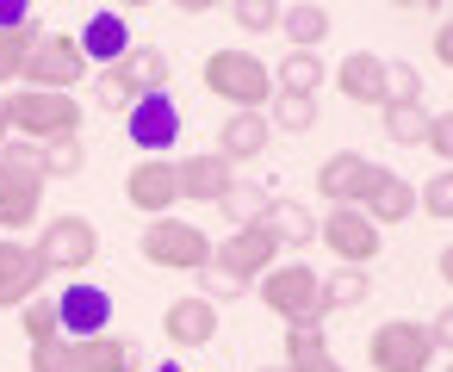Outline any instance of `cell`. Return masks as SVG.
Returning <instances> with one entry per match:
<instances>
[{"instance_id": "6da1fadb", "label": "cell", "mask_w": 453, "mask_h": 372, "mask_svg": "<svg viewBox=\"0 0 453 372\" xmlns=\"http://www.w3.org/2000/svg\"><path fill=\"white\" fill-rule=\"evenodd\" d=\"M19 316H26V341H32V372H137V366H150V347L131 341V335L69 341L57 329L50 298H32Z\"/></svg>"}, {"instance_id": "7a4b0ae2", "label": "cell", "mask_w": 453, "mask_h": 372, "mask_svg": "<svg viewBox=\"0 0 453 372\" xmlns=\"http://www.w3.org/2000/svg\"><path fill=\"white\" fill-rule=\"evenodd\" d=\"M261 304L286 323V329H323L329 304H323V273L304 261H280L261 273Z\"/></svg>"}, {"instance_id": "3957f363", "label": "cell", "mask_w": 453, "mask_h": 372, "mask_svg": "<svg viewBox=\"0 0 453 372\" xmlns=\"http://www.w3.org/2000/svg\"><path fill=\"white\" fill-rule=\"evenodd\" d=\"M44 211V174H38V143H7L0 149V236L32 230Z\"/></svg>"}, {"instance_id": "277c9868", "label": "cell", "mask_w": 453, "mask_h": 372, "mask_svg": "<svg viewBox=\"0 0 453 372\" xmlns=\"http://www.w3.org/2000/svg\"><path fill=\"white\" fill-rule=\"evenodd\" d=\"M0 118H7V137H19V143L81 137V100H69V94H32V87H19L13 100H0Z\"/></svg>"}, {"instance_id": "5b68a950", "label": "cell", "mask_w": 453, "mask_h": 372, "mask_svg": "<svg viewBox=\"0 0 453 372\" xmlns=\"http://www.w3.org/2000/svg\"><path fill=\"white\" fill-rule=\"evenodd\" d=\"M199 81H205L211 100H230L236 112H261V106L273 100V75H267L261 57H249V50H211L205 69H199Z\"/></svg>"}, {"instance_id": "8992f818", "label": "cell", "mask_w": 453, "mask_h": 372, "mask_svg": "<svg viewBox=\"0 0 453 372\" xmlns=\"http://www.w3.org/2000/svg\"><path fill=\"white\" fill-rule=\"evenodd\" d=\"M32 94H75L81 81H88V57H81V44L69 38V32H44L38 38V50L26 57V75H19Z\"/></svg>"}, {"instance_id": "52a82bcc", "label": "cell", "mask_w": 453, "mask_h": 372, "mask_svg": "<svg viewBox=\"0 0 453 372\" xmlns=\"http://www.w3.org/2000/svg\"><path fill=\"white\" fill-rule=\"evenodd\" d=\"M137 248H143L150 267H168V273H199L211 261V236L193 230V224H180V217H150V230H143Z\"/></svg>"}, {"instance_id": "ba28073f", "label": "cell", "mask_w": 453, "mask_h": 372, "mask_svg": "<svg viewBox=\"0 0 453 372\" xmlns=\"http://www.w3.org/2000/svg\"><path fill=\"white\" fill-rule=\"evenodd\" d=\"M366 366H372V372H428V366H434V347H428V335H422L416 316H391V323L372 329Z\"/></svg>"}, {"instance_id": "9c48e42d", "label": "cell", "mask_w": 453, "mask_h": 372, "mask_svg": "<svg viewBox=\"0 0 453 372\" xmlns=\"http://www.w3.org/2000/svg\"><path fill=\"white\" fill-rule=\"evenodd\" d=\"M32 248L44 254V267H50V273H88V267H94V254H100V230H94L88 217H75V211H69V217H50V224H44V236H38Z\"/></svg>"}, {"instance_id": "30bf717a", "label": "cell", "mask_w": 453, "mask_h": 372, "mask_svg": "<svg viewBox=\"0 0 453 372\" xmlns=\"http://www.w3.org/2000/svg\"><path fill=\"white\" fill-rule=\"evenodd\" d=\"M211 267L218 273H230L236 285H255L267 267H280V242L261 230V217L255 224H242V230H230L218 248H211Z\"/></svg>"}, {"instance_id": "8fae6325", "label": "cell", "mask_w": 453, "mask_h": 372, "mask_svg": "<svg viewBox=\"0 0 453 372\" xmlns=\"http://www.w3.org/2000/svg\"><path fill=\"white\" fill-rule=\"evenodd\" d=\"M125 137H131V149H150V162H168V149L180 143V106L168 94H143L125 112Z\"/></svg>"}, {"instance_id": "7c38bea8", "label": "cell", "mask_w": 453, "mask_h": 372, "mask_svg": "<svg viewBox=\"0 0 453 372\" xmlns=\"http://www.w3.org/2000/svg\"><path fill=\"white\" fill-rule=\"evenodd\" d=\"M50 310H57V329L69 341H94L112 323V292L94 279H75V285H63V298H50Z\"/></svg>"}, {"instance_id": "4fadbf2b", "label": "cell", "mask_w": 453, "mask_h": 372, "mask_svg": "<svg viewBox=\"0 0 453 372\" xmlns=\"http://www.w3.org/2000/svg\"><path fill=\"white\" fill-rule=\"evenodd\" d=\"M44 279H50V267H44V254L32 242L0 236V310H26L44 292Z\"/></svg>"}, {"instance_id": "5bb4252c", "label": "cell", "mask_w": 453, "mask_h": 372, "mask_svg": "<svg viewBox=\"0 0 453 372\" xmlns=\"http://www.w3.org/2000/svg\"><path fill=\"white\" fill-rule=\"evenodd\" d=\"M354 211L372 224V230H385V224H403L410 211H416V186L403 180V174H391V168H366V180H360V199H354Z\"/></svg>"}, {"instance_id": "9a60e30c", "label": "cell", "mask_w": 453, "mask_h": 372, "mask_svg": "<svg viewBox=\"0 0 453 372\" xmlns=\"http://www.w3.org/2000/svg\"><path fill=\"white\" fill-rule=\"evenodd\" d=\"M317 242H323V248H329L342 267H366V261L385 248V242H379V230H372V224H366L354 205H335V211L317 224Z\"/></svg>"}, {"instance_id": "2e32d148", "label": "cell", "mask_w": 453, "mask_h": 372, "mask_svg": "<svg viewBox=\"0 0 453 372\" xmlns=\"http://www.w3.org/2000/svg\"><path fill=\"white\" fill-rule=\"evenodd\" d=\"M174 186H180V205H187V199H193V205H218V199L236 186V168H230L218 149H205V156L174 162Z\"/></svg>"}, {"instance_id": "e0dca14e", "label": "cell", "mask_w": 453, "mask_h": 372, "mask_svg": "<svg viewBox=\"0 0 453 372\" xmlns=\"http://www.w3.org/2000/svg\"><path fill=\"white\" fill-rule=\"evenodd\" d=\"M125 199L143 211V217H168L174 205H180V186H174V162H137L131 174H125Z\"/></svg>"}, {"instance_id": "ac0fdd59", "label": "cell", "mask_w": 453, "mask_h": 372, "mask_svg": "<svg viewBox=\"0 0 453 372\" xmlns=\"http://www.w3.org/2000/svg\"><path fill=\"white\" fill-rule=\"evenodd\" d=\"M162 335H168V347H211L218 341V304H205L199 292L174 298L162 310Z\"/></svg>"}, {"instance_id": "d6986e66", "label": "cell", "mask_w": 453, "mask_h": 372, "mask_svg": "<svg viewBox=\"0 0 453 372\" xmlns=\"http://www.w3.org/2000/svg\"><path fill=\"white\" fill-rule=\"evenodd\" d=\"M75 44H81L88 69H94V63H100V69H112V63H125V57H131V26H125V13H94V19L75 32Z\"/></svg>"}, {"instance_id": "ffe728a7", "label": "cell", "mask_w": 453, "mask_h": 372, "mask_svg": "<svg viewBox=\"0 0 453 372\" xmlns=\"http://www.w3.org/2000/svg\"><path fill=\"white\" fill-rule=\"evenodd\" d=\"M335 87H342V100H354V106H385V57L348 50V57L335 63Z\"/></svg>"}, {"instance_id": "44dd1931", "label": "cell", "mask_w": 453, "mask_h": 372, "mask_svg": "<svg viewBox=\"0 0 453 372\" xmlns=\"http://www.w3.org/2000/svg\"><path fill=\"white\" fill-rule=\"evenodd\" d=\"M261 230H267L280 248H311V242H317V217H311L304 199H273V193H267V205H261Z\"/></svg>"}, {"instance_id": "7402d4cb", "label": "cell", "mask_w": 453, "mask_h": 372, "mask_svg": "<svg viewBox=\"0 0 453 372\" xmlns=\"http://www.w3.org/2000/svg\"><path fill=\"white\" fill-rule=\"evenodd\" d=\"M366 168H372V162H366L360 149H335V156L317 168V199H329V211H335V205H354Z\"/></svg>"}, {"instance_id": "603a6c76", "label": "cell", "mask_w": 453, "mask_h": 372, "mask_svg": "<svg viewBox=\"0 0 453 372\" xmlns=\"http://www.w3.org/2000/svg\"><path fill=\"white\" fill-rule=\"evenodd\" d=\"M273 143V131H267V118L261 112H230L224 118V131H218V156L236 168V162H255L261 149Z\"/></svg>"}, {"instance_id": "cb8c5ba5", "label": "cell", "mask_w": 453, "mask_h": 372, "mask_svg": "<svg viewBox=\"0 0 453 372\" xmlns=\"http://www.w3.org/2000/svg\"><path fill=\"white\" fill-rule=\"evenodd\" d=\"M267 75H273V94H292V100H317V87L329 81L317 50H286L280 69H267Z\"/></svg>"}, {"instance_id": "d4e9b609", "label": "cell", "mask_w": 453, "mask_h": 372, "mask_svg": "<svg viewBox=\"0 0 453 372\" xmlns=\"http://www.w3.org/2000/svg\"><path fill=\"white\" fill-rule=\"evenodd\" d=\"M329 7H317V0H298V7H280V32H286V44L292 50H317L323 38H329Z\"/></svg>"}, {"instance_id": "484cf974", "label": "cell", "mask_w": 453, "mask_h": 372, "mask_svg": "<svg viewBox=\"0 0 453 372\" xmlns=\"http://www.w3.org/2000/svg\"><path fill=\"white\" fill-rule=\"evenodd\" d=\"M286 372H342V360L329 353L323 329H286Z\"/></svg>"}, {"instance_id": "4316f807", "label": "cell", "mask_w": 453, "mask_h": 372, "mask_svg": "<svg viewBox=\"0 0 453 372\" xmlns=\"http://www.w3.org/2000/svg\"><path fill=\"white\" fill-rule=\"evenodd\" d=\"M385 118V137L403 143V149H422V131H428V100H385L379 106Z\"/></svg>"}, {"instance_id": "83f0119b", "label": "cell", "mask_w": 453, "mask_h": 372, "mask_svg": "<svg viewBox=\"0 0 453 372\" xmlns=\"http://www.w3.org/2000/svg\"><path fill=\"white\" fill-rule=\"evenodd\" d=\"M38 38H44V26H38V19L13 26V32H0V87H13V81L26 75V57L38 50Z\"/></svg>"}, {"instance_id": "f1b7e54d", "label": "cell", "mask_w": 453, "mask_h": 372, "mask_svg": "<svg viewBox=\"0 0 453 372\" xmlns=\"http://www.w3.org/2000/svg\"><path fill=\"white\" fill-rule=\"evenodd\" d=\"M94 100H100L106 112H131V106L143 100V87H137L131 63H112V69H100V75H94Z\"/></svg>"}, {"instance_id": "f546056e", "label": "cell", "mask_w": 453, "mask_h": 372, "mask_svg": "<svg viewBox=\"0 0 453 372\" xmlns=\"http://www.w3.org/2000/svg\"><path fill=\"white\" fill-rule=\"evenodd\" d=\"M81 168H88V149H81V137L38 143V174H44V186H50V180H75Z\"/></svg>"}, {"instance_id": "4dcf8cb0", "label": "cell", "mask_w": 453, "mask_h": 372, "mask_svg": "<svg viewBox=\"0 0 453 372\" xmlns=\"http://www.w3.org/2000/svg\"><path fill=\"white\" fill-rule=\"evenodd\" d=\"M261 118H267V131H286V137H304V131H317V100H292V94H273Z\"/></svg>"}, {"instance_id": "1f68e13d", "label": "cell", "mask_w": 453, "mask_h": 372, "mask_svg": "<svg viewBox=\"0 0 453 372\" xmlns=\"http://www.w3.org/2000/svg\"><path fill=\"white\" fill-rule=\"evenodd\" d=\"M131 75H137V87L143 94H168V75H174V57L168 50H156V44H131Z\"/></svg>"}, {"instance_id": "d6a6232c", "label": "cell", "mask_w": 453, "mask_h": 372, "mask_svg": "<svg viewBox=\"0 0 453 372\" xmlns=\"http://www.w3.org/2000/svg\"><path fill=\"white\" fill-rule=\"evenodd\" d=\"M366 298H372L366 267H342V273H329V279H323V304H329V310H360Z\"/></svg>"}, {"instance_id": "836d02e7", "label": "cell", "mask_w": 453, "mask_h": 372, "mask_svg": "<svg viewBox=\"0 0 453 372\" xmlns=\"http://www.w3.org/2000/svg\"><path fill=\"white\" fill-rule=\"evenodd\" d=\"M261 205H267V193H261V186H242V180L218 199V211H224L236 230H242V224H255V217H261Z\"/></svg>"}, {"instance_id": "e575fe53", "label": "cell", "mask_w": 453, "mask_h": 372, "mask_svg": "<svg viewBox=\"0 0 453 372\" xmlns=\"http://www.w3.org/2000/svg\"><path fill=\"white\" fill-rule=\"evenodd\" d=\"M230 19H236L242 32H280V0H236Z\"/></svg>"}, {"instance_id": "d590c367", "label": "cell", "mask_w": 453, "mask_h": 372, "mask_svg": "<svg viewBox=\"0 0 453 372\" xmlns=\"http://www.w3.org/2000/svg\"><path fill=\"white\" fill-rule=\"evenodd\" d=\"M385 100H422V75L410 63H385Z\"/></svg>"}, {"instance_id": "8d00e7d4", "label": "cell", "mask_w": 453, "mask_h": 372, "mask_svg": "<svg viewBox=\"0 0 453 372\" xmlns=\"http://www.w3.org/2000/svg\"><path fill=\"white\" fill-rule=\"evenodd\" d=\"M416 211H428V217H447V211H453V180H447V174H434V180L416 193Z\"/></svg>"}, {"instance_id": "74e56055", "label": "cell", "mask_w": 453, "mask_h": 372, "mask_svg": "<svg viewBox=\"0 0 453 372\" xmlns=\"http://www.w3.org/2000/svg\"><path fill=\"white\" fill-rule=\"evenodd\" d=\"M422 149H428V156H441V162L453 156V125H447V112H428V131H422Z\"/></svg>"}, {"instance_id": "f35d334b", "label": "cell", "mask_w": 453, "mask_h": 372, "mask_svg": "<svg viewBox=\"0 0 453 372\" xmlns=\"http://www.w3.org/2000/svg\"><path fill=\"white\" fill-rule=\"evenodd\" d=\"M428 57H434V63H441V69H447V63H453V32H447V19H441V26H434V44H428Z\"/></svg>"}, {"instance_id": "ab89813d", "label": "cell", "mask_w": 453, "mask_h": 372, "mask_svg": "<svg viewBox=\"0 0 453 372\" xmlns=\"http://www.w3.org/2000/svg\"><path fill=\"white\" fill-rule=\"evenodd\" d=\"M32 13H26V0H0V32H13V26H26Z\"/></svg>"}, {"instance_id": "60d3db41", "label": "cell", "mask_w": 453, "mask_h": 372, "mask_svg": "<svg viewBox=\"0 0 453 372\" xmlns=\"http://www.w3.org/2000/svg\"><path fill=\"white\" fill-rule=\"evenodd\" d=\"M137 372H180V366H174V360H162V366H137Z\"/></svg>"}, {"instance_id": "b9f144b4", "label": "cell", "mask_w": 453, "mask_h": 372, "mask_svg": "<svg viewBox=\"0 0 453 372\" xmlns=\"http://www.w3.org/2000/svg\"><path fill=\"white\" fill-rule=\"evenodd\" d=\"M0 149H7V118H0Z\"/></svg>"}, {"instance_id": "7bdbcfd3", "label": "cell", "mask_w": 453, "mask_h": 372, "mask_svg": "<svg viewBox=\"0 0 453 372\" xmlns=\"http://www.w3.org/2000/svg\"><path fill=\"white\" fill-rule=\"evenodd\" d=\"M261 372H286V366H261Z\"/></svg>"}]
</instances>
